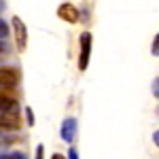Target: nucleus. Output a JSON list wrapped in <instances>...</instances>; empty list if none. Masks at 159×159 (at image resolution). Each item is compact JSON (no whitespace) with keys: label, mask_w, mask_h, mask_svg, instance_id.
Instances as JSON below:
<instances>
[{"label":"nucleus","mask_w":159,"mask_h":159,"mask_svg":"<svg viewBox=\"0 0 159 159\" xmlns=\"http://www.w3.org/2000/svg\"><path fill=\"white\" fill-rule=\"evenodd\" d=\"M79 45H81V53H79V70H87V64H89V55H91V34L83 32L79 38Z\"/></svg>","instance_id":"obj_1"},{"label":"nucleus","mask_w":159,"mask_h":159,"mask_svg":"<svg viewBox=\"0 0 159 159\" xmlns=\"http://www.w3.org/2000/svg\"><path fill=\"white\" fill-rule=\"evenodd\" d=\"M13 32H15L17 51H25V47H28V30H25V24L19 17H13Z\"/></svg>","instance_id":"obj_2"},{"label":"nucleus","mask_w":159,"mask_h":159,"mask_svg":"<svg viewBox=\"0 0 159 159\" xmlns=\"http://www.w3.org/2000/svg\"><path fill=\"white\" fill-rule=\"evenodd\" d=\"M19 83V72L11 66H2L0 68V89H13Z\"/></svg>","instance_id":"obj_3"},{"label":"nucleus","mask_w":159,"mask_h":159,"mask_svg":"<svg viewBox=\"0 0 159 159\" xmlns=\"http://www.w3.org/2000/svg\"><path fill=\"white\" fill-rule=\"evenodd\" d=\"M21 127V121L17 112H0V132H17Z\"/></svg>","instance_id":"obj_4"},{"label":"nucleus","mask_w":159,"mask_h":159,"mask_svg":"<svg viewBox=\"0 0 159 159\" xmlns=\"http://www.w3.org/2000/svg\"><path fill=\"white\" fill-rule=\"evenodd\" d=\"M57 17L64 19L66 24H76L79 21V9L74 4H70V2H64V4H60V9H57Z\"/></svg>","instance_id":"obj_5"},{"label":"nucleus","mask_w":159,"mask_h":159,"mask_svg":"<svg viewBox=\"0 0 159 159\" xmlns=\"http://www.w3.org/2000/svg\"><path fill=\"white\" fill-rule=\"evenodd\" d=\"M74 134H76V119H72V117H68V119H64V123H61L60 127V136L64 142H72L74 140Z\"/></svg>","instance_id":"obj_6"},{"label":"nucleus","mask_w":159,"mask_h":159,"mask_svg":"<svg viewBox=\"0 0 159 159\" xmlns=\"http://www.w3.org/2000/svg\"><path fill=\"white\" fill-rule=\"evenodd\" d=\"M9 91L11 89H0V112H17V100Z\"/></svg>","instance_id":"obj_7"},{"label":"nucleus","mask_w":159,"mask_h":159,"mask_svg":"<svg viewBox=\"0 0 159 159\" xmlns=\"http://www.w3.org/2000/svg\"><path fill=\"white\" fill-rule=\"evenodd\" d=\"M9 36V25L4 24L2 19H0V40H4V38Z\"/></svg>","instance_id":"obj_8"},{"label":"nucleus","mask_w":159,"mask_h":159,"mask_svg":"<svg viewBox=\"0 0 159 159\" xmlns=\"http://www.w3.org/2000/svg\"><path fill=\"white\" fill-rule=\"evenodd\" d=\"M151 53H153L155 57H159V34L155 36V40H153V47H151Z\"/></svg>","instance_id":"obj_9"},{"label":"nucleus","mask_w":159,"mask_h":159,"mask_svg":"<svg viewBox=\"0 0 159 159\" xmlns=\"http://www.w3.org/2000/svg\"><path fill=\"white\" fill-rule=\"evenodd\" d=\"M25 119H28V125H30V127L34 125V112H32V108H30V106L25 108Z\"/></svg>","instance_id":"obj_10"},{"label":"nucleus","mask_w":159,"mask_h":159,"mask_svg":"<svg viewBox=\"0 0 159 159\" xmlns=\"http://www.w3.org/2000/svg\"><path fill=\"white\" fill-rule=\"evenodd\" d=\"M0 159H25L21 153H7V155H0Z\"/></svg>","instance_id":"obj_11"},{"label":"nucleus","mask_w":159,"mask_h":159,"mask_svg":"<svg viewBox=\"0 0 159 159\" xmlns=\"http://www.w3.org/2000/svg\"><path fill=\"white\" fill-rule=\"evenodd\" d=\"M43 157H45V147L38 144V147H36V157H34V159H43Z\"/></svg>","instance_id":"obj_12"},{"label":"nucleus","mask_w":159,"mask_h":159,"mask_svg":"<svg viewBox=\"0 0 159 159\" xmlns=\"http://www.w3.org/2000/svg\"><path fill=\"white\" fill-rule=\"evenodd\" d=\"M153 96L159 100V79H155V81H153Z\"/></svg>","instance_id":"obj_13"},{"label":"nucleus","mask_w":159,"mask_h":159,"mask_svg":"<svg viewBox=\"0 0 159 159\" xmlns=\"http://www.w3.org/2000/svg\"><path fill=\"white\" fill-rule=\"evenodd\" d=\"M68 159H79V153H76V148H70V151H68Z\"/></svg>","instance_id":"obj_14"},{"label":"nucleus","mask_w":159,"mask_h":159,"mask_svg":"<svg viewBox=\"0 0 159 159\" xmlns=\"http://www.w3.org/2000/svg\"><path fill=\"white\" fill-rule=\"evenodd\" d=\"M153 142H155V147L159 148V129L155 132V134H153Z\"/></svg>","instance_id":"obj_15"},{"label":"nucleus","mask_w":159,"mask_h":159,"mask_svg":"<svg viewBox=\"0 0 159 159\" xmlns=\"http://www.w3.org/2000/svg\"><path fill=\"white\" fill-rule=\"evenodd\" d=\"M7 51H9V49H7V45L0 40V55H2V53H7Z\"/></svg>","instance_id":"obj_16"},{"label":"nucleus","mask_w":159,"mask_h":159,"mask_svg":"<svg viewBox=\"0 0 159 159\" xmlns=\"http://www.w3.org/2000/svg\"><path fill=\"white\" fill-rule=\"evenodd\" d=\"M51 159H66V157H61V155H53Z\"/></svg>","instance_id":"obj_17"},{"label":"nucleus","mask_w":159,"mask_h":159,"mask_svg":"<svg viewBox=\"0 0 159 159\" xmlns=\"http://www.w3.org/2000/svg\"><path fill=\"white\" fill-rule=\"evenodd\" d=\"M0 144H7V142H4V140H0Z\"/></svg>","instance_id":"obj_18"},{"label":"nucleus","mask_w":159,"mask_h":159,"mask_svg":"<svg viewBox=\"0 0 159 159\" xmlns=\"http://www.w3.org/2000/svg\"><path fill=\"white\" fill-rule=\"evenodd\" d=\"M0 60H2V57H0Z\"/></svg>","instance_id":"obj_19"}]
</instances>
